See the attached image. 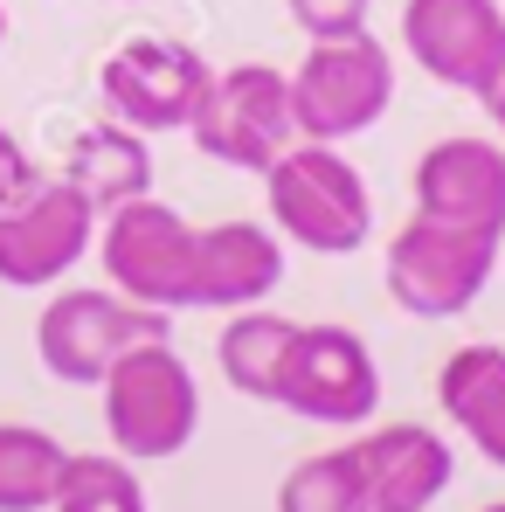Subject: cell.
Segmentation results:
<instances>
[{
    "mask_svg": "<svg viewBox=\"0 0 505 512\" xmlns=\"http://www.w3.org/2000/svg\"><path fill=\"white\" fill-rule=\"evenodd\" d=\"M263 201H270V229L284 243L312 256H353L374 236V187L339 146L298 139L291 153H277L263 173Z\"/></svg>",
    "mask_w": 505,
    "mask_h": 512,
    "instance_id": "cell-1",
    "label": "cell"
},
{
    "mask_svg": "<svg viewBox=\"0 0 505 512\" xmlns=\"http://www.w3.org/2000/svg\"><path fill=\"white\" fill-rule=\"evenodd\" d=\"M97 388H104V436L125 464H167L201 429V381L173 353V340L132 346Z\"/></svg>",
    "mask_w": 505,
    "mask_h": 512,
    "instance_id": "cell-2",
    "label": "cell"
},
{
    "mask_svg": "<svg viewBox=\"0 0 505 512\" xmlns=\"http://www.w3.org/2000/svg\"><path fill=\"white\" fill-rule=\"evenodd\" d=\"M395 111V56L374 28L339 35V42H312L305 63L291 70V118L298 139L319 146H346L360 132H374Z\"/></svg>",
    "mask_w": 505,
    "mask_h": 512,
    "instance_id": "cell-3",
    "label": "cell"
},
{
    "mask_svg": "<svg viewBox=\"0 0 505 512\" xmlns=\"http://www.w3.org/2000/svg\"><path fill=\"white\" fill-rule=\"evenodd\" d=\"M194 153H208L215 167L236 173H270L277 153L298 146V118H291V70L277 63H229L215 70L194 118H187Z\"/></svg>",
    "mask_w": 505,
    "mask_h": 512,
    "instance_id": "cell-4",
    "label": "cell"
},
{
    "mask_svg": "<svg viewBox=\"0 0 505 512\" xmlns=\"http://www.w3.org/2000/svg\"><path fill=\"white\" fill-rule=\"evenodd\" d=\"M146 340H173V312L132 305L111 284L56 291L42 305V319H35V353L63 388H97L132 346H146Z\"/></svg>",
    "mask_w": 505,
    "mask_h": 512,
    "instance_id": "cell-5",
    "label": "cell"
},
{
    "mask_svg": "<svg viewBox=\"0 0 505 512\" xmlns=\"http://www.w3.org/2000/svg\"><path fill=\"white\" fill-rule=\"evenodd\" d=\"M499 270V236H471V229H450V222H422L409 215L395 229V243L381 256V284L388 298L422 319V326H443V319H464L485 284Z\"/></svg>",
    "mask_w": 505,
    "mask_h": 512,
    "instance_id": "cell-6",
    "label": "cell"
},
{
    "mask_svg": "<svg viewBox=\"0 0 505 512\" xmlns=\"http://www.w3.org/2000/svg\"><path fill=\"white\" fill-rule=\"evenodd\" d=\"M194 243L201 229L160 194H139L97 222V256L111 291L153 312H194Z\"/></svg>",
    "mask_w": 505,
    "mask_h": 512,
    "instance_id": "cell-7",
    "label": "cell"
},
{
    "mask_svg": "<svg viewBox=\"0 0 505 512\" xmlns=\"http://www.w3.org/2000/svg\"><path fill=\"white\" fill-rule=\"evenodd\" d=\"M298 423L319 429H367L381 416V360L353 326H298L291 353L277 367V402Z\"/></svg>",
    "mask_w": 505,
    "mask_h": 512,
    "instance_id": "cell-8",
    "label": "cell"
},
{
    "mask_svg": "<svg viewBox=\"0 0 505 512\" xmlns=\"http://www.w3.org/2000/svg\"><path fill=\"white\" fill-rule=\"evenodd\" d=\"M208 77L215 70H208L201 49H187L173 35H132V42H118L104 56L97 90H104L111 118L132 125V132H187Z\"/></svg>",
    "mask_w": 505,
    "mask_h": 512,
    "instance_id": "cell-9",
    "label": "cell"
},
{
    "mask_svg": "<svg viewBox=\"0 0 505 512\" xmlns=\"http://www.w3.org/2000/svg\"><path fill=\"white\" fill-rule=\"evenodd\" d=\"M97 208L70 180H42V194L14 215H0V284L14 291H49L97 250Z\"/></svg>",
    "mask_w": 505,
    "mask_h": 512,
    "instance_id": "cell-10",
    "label": "cell"
},
{
    "mask_svg": "<svg viewBox=\"0 0 505 512\" xmlns=\"http://www.w3.org/2000/svg\"><path fill=\"white\" fill-rule=\"evenodd\" d=\"M409 194H416L422 222H450V229L505 243V146L499 139H478V132L436 139L409 173Z\"/></svg>",
    "mask_w": 505,
    "mask_h": 512,
    "instance_id": "cell-11",
    "label": "cell"
},
{
    "mask_svg": "<svg viewBox=\"0 0 505 512\" xmlns=\"http://www.w3.org/2000/svg\"><path fill=\"white\" fill-rule=\"evenodd\" d=\"M402 49L429 84L478 90L505 49V7L499 0H402Z\"/></svg>",
    "mask_w": 505,
    "mask_h": 512,
    "instance_id": "cell-12",
    "label": "cell"
},
{
    "mask_svg": "<svg viewBox=\"0 0 505 512\" xmlns=\"http://www.w3.org/2000/svg\"><path fill=\"white\" fill-rule=\"evenodd\" d=\"M353 464L367 485V512H429L457 478L450 436L429 423H367L353 436Z\"/></svg>",
    "mask_w": 505,
    "mask_h": 512,
    "instance_id": "cell-13",
    "label": "cell"
},
{
    "mask_svg": "<svg viewBox=\"0 0 505 512\" xmlns=\"http://www.w3.org/2000/svg\"><path fill=\"white\" fill-rule=\"evenodd\" d=\"M284 284V236L270 222H215L194 243V312H250Z\"/></svg>",
    "mask_w": 505,
    "mask_h": 512,
    "instance_id": "cell-14",
    "label": "cell"
},
{
    "mask_svg": "<svg viewBox=\"0 0 505 512\" xmlns=\"http://www.w3.org/2000/svg\"><path fill=\"white\" fill-rule=\"evenodd\" d=\"M436 409L492 471H505V346L471 340L443 353L436 367Z\"/></svg>",
    "mask_w": 505,
    "mask_h": 512,
    "instance_id": "cell-15",
    "label": "cell"
},
{
    "mask_svg": "<svg viewBox=\"0 0 505 512\" xmlns=\"http://www.w3.org/2000/svg\"><path fill=\"white\" fill-rule=\"evenodd\" d=\"M63 180L84 194L97 215H111V208H125V201H139V194H153V146H146V132H132V125H90L70 139V153H63Z\"/></svg>",
    "mask_w": 505,
    "mask_h": 512,
    "instance_id": "cell-16",
    "label": "cell"
},
{
    "mask_svg": "<svg viewBox=\"0 0 505 512\" xmlns=\"http://www.w3.org/2000/svg\"><path fill=\"white\" fill-rule=\"evenodd\" d=\"M291 333H298V319H284V312H270V305L229 312V326H222V340H215L222 381H229L236 395H250V402H277V367H284V353H291Z\"/></svg>",
    "mask_w": 505,
    "mask_h": 512,
    "instance_id": "cell-17",
    "label": "cell"
},
{
    "mask_svg": "<svg viewBox=\"0 0 505 512\" xmlns=\"http://www.w3.org/2000/svg\"><path fill=\"white\" fill-rule=\"evenodd\" d=\"M70 450L35 423H0V512H49L63 492Z\"/></svg>",
    "mask_w": 505,
    "mask_h": 512,
    "instance_id": "cell-18",
    "label": "cell"
},
{
    "mask_svg": "<svg viewBox=\"0 0 505 512\" xmlns=\"http://www.w3.org/2000/svg\"><path fill=\"white\" fill-rule=\"evenodd\" d=\"M277 512H367V485H360L353 443L298 457L284 471V485H277Z\"/></svg>",
    "mask_w": 505,
    "mask_h": 512,
    "instance_id": "cell-19",
    "label": "cell"
},
{
    "mask_svg": "<svg viewBox=\"0 0 505 512\" xmlns=\"http://www.w3.org/2000/svg\"><path fill=\"white\" fill-rule=\"evenodd\" d=\"M49 512H146V485H139V471L111 450H90L77 457L70 450V471H63V492H56V506Z\"/></svg>",
    "mask_w": 505,
    "mask_h": 512,
    "instance_id": "cell-20",
    "label": "cell"
},
{
    "mask_svg": "<svg viewBox=\"0 0 505 512\" xmlns=\"http://www.w3.org/2000/svg\"><path fill=\"white\" fill-rule=\"evenodd\" d=\"M291 21L305 28V42H339V35H360L374 0H284Z\"/></svg>",
    "mask_w": 505,
    "mask_h": 512,
    "instance_id": "cell-21",
    "label": "cell"
},
{
    "mask_svg": "<svg viewBox=\"0 0 505 512\" xmlns=\"http://www.w3.org/2000/svg\"><path fill=\"white\" fill-rule=\"evenodd\" d=\"M42 194V167L28 160V146L0 125V215H14V208H28Z\"/></svg>",
    "mask_w": 505,
    "mask_h": 512,
    "instance_id": "cell-22",
    "label": "cell"
},
{
    "mask_svg": "<svg viewBox=\"0 0 505 512\" xmlns=\"http://www.w3.org/2000/svg\"><path fill=\"white\" fill-rule=\"evenodd\" d=\"M478 104H485V118H492V132H499V146H505V49L492 56V70L478 77V90H471Z\"/></svg>",
    "mask_w": 505,
    "mask_h": 512,
    "instance_id": "cell-23",
    "label": "cell"
},
{
    "mask_svg": "<svg viewBox=\"0 0 505 512\" xmlns=\"http://www.w3.org/2000/svg\"><path fill=\"white\" fill-rule=\"evenodd\" d=\"M0 42H7V7H0Z\"/></svg>",
    "mask_w": 505,
    "mask_h": 512,
    "instance_id": "cell-24",
    "label": "cell"
},
{
    "mask_svg": "<svg viewBox=\"0 0 505 512\" xmlns=\"http://www.w3.org/2000/svg\"><path fill=\"white\" fill-rule=\"evenodd\" d=\"M485 512H505V499H499V506H485Z\"/></svg>",
    "mask_w": 505,
    "mask_h": 512,
    "instance_id": "cell-25",
    "label": "cell"
}]
</instances>
